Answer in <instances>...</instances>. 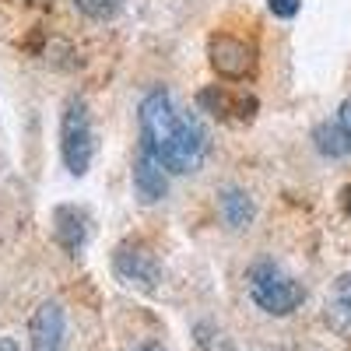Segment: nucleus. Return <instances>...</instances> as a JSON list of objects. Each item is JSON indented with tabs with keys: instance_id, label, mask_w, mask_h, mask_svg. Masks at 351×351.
<instances>
[{
	"instance_id": "1",
	"label": "nucleus",
	"mask_w": 351,
	"mask_h": 351,
	"mask_svg": "<svg viewBox=\"0 0 351 351\" xmlns=\"http://www.w3.org/2000/svg\"><path fill=\"white\" fill-rule=\"evenodd\" d=\"M141 152L165 165V172L186 176L208 158V130L193 112H183L165 88H155L141 102Z\"/></svg>"
},
{
	"instance_id": "2",
	"label": "nucleus",
	"mask_w": 351,
	"mask_h": 351,
	"mask_svg": "<svg viewBox=\"0 0 351 351\" xmlns=\"http://www.w3.org/2000/svg\"><path fill=\"white\" fill-rule=\"evenodd\" d=\"M246 281H250V299L263 313H271V316H288V313H295L306 302V288L295 278H288L271 260L253 263Z\"/></svg>"
},
{
	"instance_id": "3",
	"label": "nucleus",
	"mask_w": 351,
	"mask_h": 351,
	"mask_svg": "<svg viewBox=\"0 0 351 351\" xmlns=\"http://www.w3.org/2000/svg\"><path fill=\"white\" fill-rule=\"evenodd\" d=\"M60 152L64 162L74 176H84L88 165H92V152H95V141H92V116H88V106L81 99H71L64 109V123H60Z\"/></svg>"
},
{
	"instance_id": "4",
	"label": "nucleus",
	"mask_w": 351,
	"mask_h": 351,
	"mask_svg": "<svg viewBox=\"0 0 351 351\" xmlns=\"http://www.w3.org/2000/svg\"><path fill=\"white\" fill-rule=\"evenodd\" d=\"M208 60H211L218 77H225V81H246L256 71V49H253V43H246L239 36L215 32L208 39Z\"/></svg>"
},
{
	"instance_id": "5",
	"label": "nucleus",
	"mask_w": 351,
	"mask_h": 351,
	"mask_svg": "<svg viewBox=\"0 0 351 351\" xmlns=\"http://www.w3.org/2000/svg\"><path fill=\"white\" fill-rule=\"evenodd\" d=\"M112 271H116V278H120L123 285L141 288V291H152V288L162 281V267H158L155 253L144 250V246H130V243L116 250Z\"/></svg>"
},
{
	"instance_id": "6",
	"label": "nucleus",
	"mask_w": 351,
	"mask_h": 351,
	"mask_svg": "<svg viewBox=\"0 0 351 351\" xmlns=\"http://www.w3.org/2000/svg\"><path fill=\"white\" fill-rule=\"evenodd\" d=\"M28 344L32 351H64V306L43 302L28 319Z\"/></svg>"
},
{
	"instance_id": "7",
	"label": "nucleus",
	"mask_w": 351,
	"mask_h": 351,
	"mask_svg": "<svg viewBox=\"0 0 351 351\" xmlns=\"http://www.w3.org/2000/svg\"><path fill=\"white\" fill-rule=\"evenodd\" d=\"M197 106L204 112L218 116V120H250L253 109H256V99L228 92L225 84H211V88H204V92L197 95Z\"/></svg>"
},
{
	"instance_id": "8",
	"label": "nucleus",
	"mask_w": 351,
	"mask_h": 351,
	"mask_svg": "<svg viewBox=\"0 0 351 351\" xmlns=\"http://www.w3.org/2000/svg\"><path fill=\"white\" fill-rule=\"evenodd\" d=\"M134 190H137L141 204H155V200H162L169 193V172L148 152H141L137 162H134Z\"/></svg>"
},
{
	"instance_id": "9",
	"label": "nucleus",
	"mask_w": 351,
	"mask_h": 351,
	"mask_svg": "<svg viewBox=\"0 0 351 351\" xmlns=\"http://www.w3.org/2000/svg\"><path fill=\"white\" fill-rule=\"evenodd\" d=\"M327 327L341 337H351V274L337 278L334 288H330V295H327Z\"/></svg>"
},
{
	"instance_id": "10",
	"label": "nucleus",
	"mask_w": 351,
	"mask_h": 351,
	"mask_svg": "<svg viewBox=\"0 0 351 351\" xmlns=\"http://www.w3.org/2000/svg\"><path fill=\"white\" fill-rule=\"evenodd\" d=\"M53 236L71 256L81 253L84 246V236H88V225H84V215L77 208H56L53 211Z\"/></svg>"
},
{
	"instance_id": "11",
	"label": "nucleus",
	"mask_w": 351,
	"mask_h": 351,
	"mask_svg": "<svg viewBox=\"0 0 351 351\" xmlns=\"http://www.w3.org/2000/svg\"><path fill=\"white\" fill-rule=\"evenodd\" d=\"M221 218L232 228H246L253 221V200L243 190H225V197H221Z\"/></svg>"
},
{
	"instance_id": "12",
	"label": "nucleus",
	"mask_w": 351,
	"mask_h": 351,
	"mask_svg": "<svg viewBox=\"0 0 351 351\" xmlns=\"http://www.w3.org/2000/svg\"><path fill=\"white\" fill-rule=\"evenodd\" d=\"M316 144H319V152H324V155H344V152H351L348 141H344V130L337 123H324V127H319L316 130Z\"/></svg>"
},
{
	"instance_id": "13",
	"label": "nucleus",
	"mask_w": 351,
	"mask_h": 351,
	"mask_svg": "<svg viewBox=\"0 0 351 351\" xmlns=\"http://www.w3.org/2000/svg\"><path fill=\"white\" fill-rule=\"evenodd\" d=\"M74 8L88 18H95V21H106L123 8V0H74Z\"/></svg>"
},
{
	"instance_id": "14",
	"label": "nucleus",
	"mask_w": 351,
	"mask_h": 351,
	"mask_svg": "<svg viewBox=\"0 0 351 351\" xmlns=\"http://www.w3.org/2000/svg\"><path fill=\"white\" fill-rule=\"evenodd\" d=\"M299 4H302V0H267V8H271L274 18H295Z\"/></svg>"
},
{
	"instance_id": "15",
	"label": "nucleus",
	"mask_w": 351,
	"mask_h": 351,
	"mask_svg": "<svg viewBox=\"0 0 351 351\" xmlns=\"http://www.w3.org/2000/svg\"><path fill=\"white\" fill-rule=\"evenodd\" d=\"M337 127L344 130V141H348V148H351V99L341 106V112H337Z\"/></svg>"
},
{
	"instance_id": "16",
	"label": "nucleus",
	"mask_w": 351,
	"mask_h": 351,
	"mask_svg": "<svg viewBox=\"0 0 351 351\" xmlns=\"http://www.w3.org/2000/svg\"><path fill=\"white\" fill-rule=\"evenodd\" d=\"M0 351H18L14 337H0Z\"/></svg>"
},
{
	"instance_id": "17",
	"label": "nucleus",
	"mask_w": 351,
	"mask_h": 351,
	"mask_svg": "<svg viewBox=\"0 0 351 351\" xmlns=\"http://www.w3.org/2000/svg\"><path fill=\"white\" fill-rule=\"evenodd\" d=\"M341 200H344V211L351 215V186H344V193H341Z\"/></svg>"
},
{
	"instance_id": "18",
	"label": "nucleus",
	"mask_w": 351,
	"mask_h": 351,
	"mask_svg": "<svg viewBox=\"0 0 351 351\" xmlns=\"http://www.w3.org/2000/svg\"><path fill=\"white\" fill-rule=\"evenodd\" d=\"M134 351H162V348H155V344H141V348H134Z\"/></svg>"
}]
</instances>
